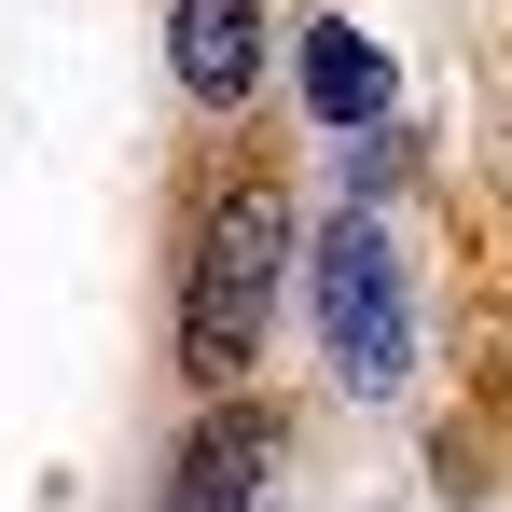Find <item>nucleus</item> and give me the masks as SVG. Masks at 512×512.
I'll list each match as a JSON object with an SVG mask.
<instances>
[{
	"label": "nucleus",
	"instance_id": "nucleus-1",
	"mask_svg": "<svg viewBox=\"0 0 512 512\" xmlns=\"http://www.w3.org/2000/svg\"><path fill=\"white\" fill-rule=\"evenodd\" d=\"M305 263V222H291V180L236 167L208 208H194V250H180V374L194 388H236L263 360V319Z\"/></svg>",
	"mask_w": 512,
	"mask_h": 512
},
{
	"label": "nucleus",
	"instance_id": "nucleus-2",
	"mask_svg": "<svg viewBox=\"0 0 512 512\" xmlns=\"http://www.w3.org/2000/svg\"><path fill=\"white\" fill-rule=\"evenodd\" d=\"M305 305H319V360L360 402H388L416 374V277H402V236L374 208H346V222L305 236Z\"/></svg>",
	"mask_w": 512,
	"mask_h": 512
},
{
	"label": "nucleus",
	"instance_id": "nucleus-3",
	"mask_svg": "<svg viewBox=\"0 0 512 512\" xmlns=\"http://www.w3.org/2000/svg\"><path fill=\"white\" fill-rule=\"evenodd\" d=\"M263 56H277V14L263 0H167V84L194 97V111H250L263 97Z\"/></svg>",
	"mask_w": 512,
	"mask_h": 512
},
{
	"label": "nucleus",
	"instance_id": "nucleus-4",
	"mask_svg": "<svg viewBox=\"0 0 512 512\" xmlns=\"http://www.w3.org/2000/svg\"><path fill=\"white\" fill-rule=\"evenodd\" d=\"M305 111H319L333 139H388V125H402V70H388V42L346 28V14H305Z\"/></svg>",
	"mask_w": 512,
	"mask_h": 512
},
{
	"label": "nucleus",
	"instance_id": "nucleus-5",
	"mask_svg": "<svg viewBox=\"0 0 512 512\" xmlns=\"http://www.w3.org/2000/svg\"><path fill=\"white\" fill-rule=\"evenodd\" d=\"M263 457H277V416H263V402L208 416L194 443H180V485H167V512H250V499H263Z\"/></svg>",
	"mask_w": 512,
	"mask_h": 512
}]
</instances>
